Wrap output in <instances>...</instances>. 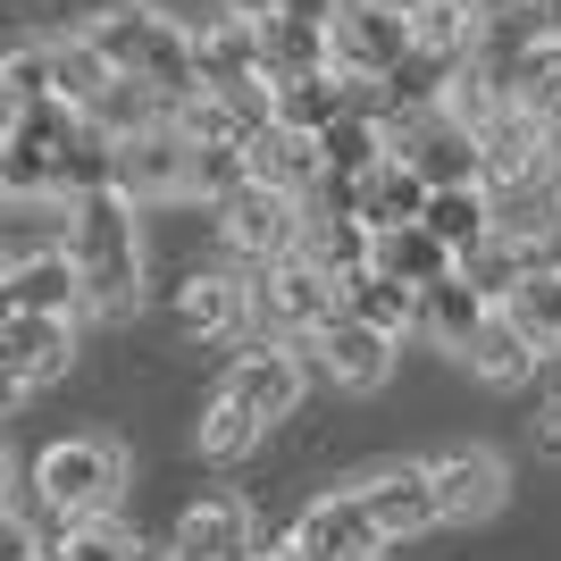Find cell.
Here are the masks:
<instances>
[{
	"label": "cell",
	"instance_id": "cell-1",
	"mask_svg": "<svg viewBox=\"0 0 561 561\" xmlns=\"http://www.w3.org/2000/svg\"><path fill=\"white\" fill-rule=\"evenodd\" d=\"M294 402H302V360L268 335V352H243L227 369V386L210 394V411H202V453H210V461H243Z\"/></svg>",
	"mask_w": 561,
	"mask_h": 561
},
{
	"label": "cell",
	"instance_id": "cell-2",
	"mask_svg": "<svg viewBox=\"0 0 561 561\" xmlns=\"http://www.w3.org/2000/svg\"><path fill=\"white\" fill-rule=\"evenodd\" d=\"M84 34L110 50L117 76H135V84H151V93H168L176 110L202 93V50H193V34L168 18V9H151V0H110Z\"/></svg>",
	"mask_w": 561,
	"mask_h": 561
},
{
	"label": "cell",
	"instance_id": "cell-3",
	"mask_svg": "<svg viewBox=\"0 0 561 561\" xmlns=\"http://www.w3.org/2000/svg\"><path fill=\"white\" fill-rule=\"evenodd\" d=\"M68 252H76V268H84V294H93V310H135V294H142L135 193H126V185H93V193H76Z\"/></svg>",
	"mask_w": 561,
	"mask_h": 561
},
{
	"label": "cell",
	"instance_id": "cell-4",
	"mask_svg": "<svg viewBox=\"0 0 561 561\" xmlns=\"http://www.w3.org/2000/svg\"><path fill=\"white\" fill-rule=\"evenodd\" d=\"M344 310V277H328L310 252H285V260H260L252 277V328L260 335H310Z\"/></svg>",
	"mask_w": 561,
	"mask_h": 561
},
{
	"label": "cell",
	"instance_id": "cell-5",
	"mask_svg": "<svg viewBox=\"0 0 561 561\" xmlns=\"http://www.w3.org/2000/svg\"><path fill=\"white\" fill-rule=\"evenodd\" d=\"M34 478H43V494L68 519H110L117 494H126V453L110 436H68V445H50L34 461Z\"/></svg>",
	"mask_w": 561,
	"mask_h": 561
},
{
	"label": "cell",
	"instance_id": "cell-6",
	"mask_svg": "<svg viewBox=\"0 0 561 561\" xmlns=\"http://www.w3.org/2000/svg\"><path fill=\"white\" fill-rule=\"evenodd\" d=\"M68 360H76V319H50V310H0V402H9V411L34 402Z\"/></svg>",
	"mask_w": 561,
	"mask_h": 561
},
{
	"label": "cell",
	"instance_id": "cell-7",
	"mask_svg": "<svg viewBox=\"0 0 561 561\" xmlns=\"http://www.w3.org/2000/svg\"><path fill=\"white\" fill-rule=\"evenodd\" d=\"M218 227H227V243L243 260H285V252H302V243H310V202H302V193H285V185H268V176H252L243 193L218 202Z\"/></svg>",
	"mask_w": 561,
	"mask_h": 561
},
{
	"label": "cell",
	"instance_id": "cell-8",
	"mask_svg": "<svg viewBox=\"0 0 561 561\" xmlns=\"http://www.w3.org/2000/svg\"><path fill=\"white\" fill-rule=\"evenodd\" d=\"M386 126H394L402 160L427 168V185H478V176H486V142H478V126L453 117L445 101H436V110H394Z\"/></svg>",
	"mask_w": 561,
	"mask_h": 561
},
{
	"label": "cell",
	"instance_id": "cell-9",
	"mask_svg": "<svg viewBox=\"0 0 561 561\" xmlns=\"http://www.w3.org/2000/svg\"><path fill=\"white\" fill-rule=\"evenodd\" d=\"M328 34H335V68L369 76V84H386V76L420 50L411 18H402V9H377V0H344V9L328 18Z\"/></svg>",
	"mask_w": 561,
	"mask_h": 561
},
{
	"label": "cell",
	"instance_id": "cell-10",
	"mask_svg": "<svg viewBox=\"0 0 561 561\" xmlns=\"http://www.w3.org/2000/svg\"><path fill=\"white\" fill-rule=\"evenodd\" d=\"M302 344L319 352V369H328L335 386H352V394H377V386H386V369H394V344H402V335L369 328L360 310H335L328 328H310Z\"/></svg>",
	"mask_w": 561,
	"mask_h": 561
},
{
	"label": "cell",
	"instance_id": "cell-11",
	"mask_svg": "<svg viewBox=\"0 0 561 561\" xmlns=\"http://www.w3.org/2000/svg\"><path fill=\"white\" fill-rule=\"evenodd\" d=\"M117 185L135 202H160V193H193V135L176 117L142 126V135H117Z\"/></svg>",
	"mask_w": 561,
	"mask_h": 561
},
{
	"label": "cell",
	"instance_id": "cell-12",
	"mask_svg": "<svg viewBox=\"0 0 561 561\" xmlns=\"http://www.w3.org/2000/svg\"><path fill=\"white\" fill-rule=\"evenodd\" d=\"M294 545H310V553H344V561H377L386 553V528H377V512H369V494L360 486H344V494H319L302 519H294Z\"/></svg>",
	"mask_w": 561,
	"mask_h": 561
},
{
	"label": "cell",
	"instance_id": "cell-13",
	"mask_svg": "<svg viewBox=\"0 0 561 561\" xmlns=\"http://www.w3.org/2000/svg\"><path fill=\"white\" fill-rule=\"evenodd\" d=\"M176 553H185V561H260L252 503H234V494H202V503L176 519Z\"/></svg>",
	"mask_w": 561,
	"mask_h": 561
},
{
	"label": "cell",
	"instance_id": "cell-14",
	"mask_svg": "<svg viewBox=\"0 0 561 561\" xmlns=\"http://www.w3.org/2000/svg\"><path fill=\"white\" fill-rule=\"evenodd\" d=\"M0 310H50V319L93 310L76 252H34V260H18V268H9V285H0Z\"/></svg>",
	"mask_w": 561,
	"mask_h": 561
},
{
	"label": "cell",
	"instance_id": "cell-15",
	"mask_svg": "<svg viewBox=\"0 0 561 561\" xmlns=\"http://www.w3.org/2000/svg\"><path fill=\"white\" fill-rule=\"evenodd\" d=\"M360 494H369V512H377V528L386 537H420V528H436V469H420V461H394V469H377V478H360Z\"/></svg>",
	"mask_w": 561,
	"mask_h": 561
},
{
	"label": "cell",
	"instance_id": "cell-16",
	"mask_svg": "<svg viewBox=\"0 0 561 561\" xmlns=\"http://www.w3.org/2000/svg\"><path fill=\"white\" fill-rule=\"evenodd\" d=\"M176 328L202 335V344L243 335V328H252V285H243V277H218V268L185 277V294H176Z\"/></svg>",
	"mask_w": 561,
	"mask_h": 561
},
{
	"label": "cell",
	"instance_id": "cell-17",
	"mask_svg": "<svg viewBox=\"0 0 561 561\" xmlns=\"http://www.w3.org/2000/svg\"><path fill=\"white\" fill-rule=\"evenodd\" d=\"M427 202H436V185H427V168L402 160V151H386V160L360 176V218H369V227H411V218H427Z\"/></svg>",
	"mask_w": 561,
	"mask_h": 561
},
{
	"label": "cell",
	"instance_id": "cell-18",
	"mask_svg": "<svg viewBox=\"0 0 561 561\" xmlns=\"http://www.w3.org/2000/svg\"><path fill=\"white\" fill-rule=\"evenodd\" d=\"M486 310H494V294L469 277V268H453V277L420 285V328L436 335V344H453V352H469V335L486 328Z\"/></svg>",
	"mask_w": 561,
	"mask_h": 561
},
{
	"label": "cell",
	"instance_id": "cell-19",
	"mask_svg": "<svg viewBox=\"0 0 561 561\" xmlns=\"http://www.w3.org/2000/svg\"><path fill=\"white\" fill-rule=\"evenodd\" d=\"M260 50H268V76L335 68V34H328V18H310V9H268V18H260Z\"/></svg>",
	"mask_w": 561,
	"mask_h": 561
},
{
	"label": "cell",
	"instance_id": "cell-20",
	"mask_svg": "<svg viewBox=\"0 0 561 561\" xmlns=\"http://www.w3.org/2000/svg\"><path fill=\"white\" fill-rule=\"evenodd\" d=\"M377 268H386V277H402V285H436V277H453V268H461V252H453L427 218H411V227H377Z\"/></svg>",
	"mask_w": 561,
	"mask_h": 561
},
{
	"label": "cell",
	"instance_id": "cell-21",
	"mask_svg": "<svg viewBox=\"0 0 561 561\" xmlns=\"http://www.w3.org/2000/svg\"><path fill=\"white\" fill-rule=\"evenodd\" d=\"M252 176H268V185H285V193H302L310 202V185L328 176V160H319V135H302V126H260L252 135Z\"/></svg>",
	"mask_w": 561,
	"mask_h": 561
},
{
	"label": "cell",
	"instance_id": "cell-22",
	"mask_svg": "<svg viewBox=\"0 0 561 561\" xmlns=\"http://www.w3.org/2000/svg\"><path fill=\"white\" fill-rule=\"evenodd\" d=\"M537 352H545V344L519 328V310H512V302H494V310H486V328L469 335V369L494 377V386H519V377L537 369Z\"/></svg>",
	"mask_w": 561,
	"mask_h": 561
},
{
	"label": "cell",
	"instance_id": "cell-23",
	"mask_svg": "<svg viewBox=\"0 0 561 561\" xmlns=\"http://www.w3.org/2000/svg\"><path fill=\"white\" fill-rule=\"evenodd\" d=\"M436 469V512L445 519H486L503 503V461L494 453H453V461H427Z\"/></svg>",
	"mask_w": 561,
	"mask_h": 561
},
{
	"label": "cell",
	"instance_id": "cell-24",
	"mask_svg": "<svg viewBox=\"0 0 561 561\" xmlns=\"http://www.w3.org/2000/svg\"><path fill=\"white\" fill-rule=\"evenodd\" d=\"M528 43H561V0H503V9H486L469 59H512Z\"/></svg>",
	"mask_w": 561,
	"mask_h": 561
},
{
	"label": "cell",
	"instance_id": "cell-25",
	"mask_svg": "<svg viewBox=\"0 0 561 561\" xmlns=\"http://www.w3.org/2000/svg\"><path fill=\"white\" fill-rule=\"evenodd\" d=\"M344 310H360L369 328H386V335H411L420 328V285H402V277H386V268H352L344 277Z\"/></svg>",
	"mask_w": 561,
	"mask_h": 561
},
{
	"label": "cell",
	"instance_id": "cell-26",
	"mask_svg": "<svg viewBox=\"0 0 561 561\" xmlns=\"http://www.w3.org/2000/svg\"><path fill=\"white\" fill-rule=\"evenodd\" d=\"M427 227L445 234L453 252H478L494 234V185L478 176V185H436V202H427Z\"/></svg>",
	"mask_w": 561,
	"mask_h": 561
},
{
	"label": "cell",
	"instance_id": "cell-27",
	"mask_svg": "<svg viewBox=\"0 0 561 561\" xmlns=\"http://www.w3.org/2000/svg\"><path fill=\"white\" fill-rule=\"evenodd\" d=\"M302 252L319 260L328 277H352V268H369V260H377V227L360 210H352V218H310V243H302Z\"/></svg>",
	"mask_w": 561,
	"mask_h": 561
},
{
	"label": "cell",
	"instance_id": "cell-28",
	"mask_svg": "<svg viewBox=\"0 0 561 561\" xmlns=\"http://www.w3.org/2000/svg\"><path fill=\"white\" fill-rule=\"evenodd\" d=\"M50 59H59V101H76V110H93V101L117 84L110 50H101L93 34H68V43H50Z\"/></svg>",
	"mask_w": 561,
	"mask_h": 561
},
{
	"label": "cell",
	"instance_id": "cell-29",
	"mask_svg": "<svg viewBox=\"0 0 561 561\" xmlns=\"http://www.w3.org/2000/svg\"><path fill=\"white\" fill-rule=\"evenodd\" d=\"M512 310H519V328L537 335L545 352H561V268L553 260H537V268L512 285Z\"/></svg>",
	"mask_w": 561,
	"mask_h": 561
},
{
	"label": "cell",
	"instance_id": "cell-30",
	"mask_svg": "<svg viewBox=\"0 0 561 561\" xmlns=\"http://www.w3.org/2000/svg\"><path fill=\"white\" fill-rule=\"evenodd\" d=\"M461 268H469L478 285H486L494 302H512V285L528 277V268H537V252H528V243H512V234H486L478 252H461Z\"/></svg>",
	"mask_w": 561,
	"mask_h": 561
},
{
	"label": "cell",
	"instance_id": "cell-31",
	"mask_svg": "<svg viewBox=\"0 0 561 561\" xmlns=\"http://www.w3.org/2000/svg\"><path fill=\"white\" fill-rule=\"evenodd\" d=\"M0 84H9V110H34V101H59V59H50V43H25V50H9V68H0Z\"/></svg>",
	"mask_w": 561,
	"mask_h": 561
},
{
	"label": "cell",
	"instance_id": "cell-32",
	"mask_svg": "<svg viewBox=\"0 0 561 561\" xmlns=\"http://www.w3.org/2000/svg\"><path fill=\"white\" fill-rule=\"evenodd\" d=\"M50 561H142V553H135L126 537H117L110 519H76L68 537L50 545Z\"/></svg>",
	"mask_w": 561,
	"mask_h": 561
},
{
	"label": "cell",
	"instance_id": "cell-33",
	"mask_svg": "<svg viewBox=\"0 0 561 561\" xmlns=\"http://www.w3.org/2000/svg\"><path fill=\"white\" fill-rule=\"evenodd\" d=\"M268 561H344V553H310V545H294V537H285V545H277Z\"/></svg>",
	"mask_w": 561,
	"mask_h": 561
},
{
	"label": "cell",
	"instance_id": "cell-34",
	"mask_svg": "<svg viewBox=\"0 0 561 561\" xmlns=\"http://www.w3.org/2000/svg\"><path fill=\"white\" fill-rule=\"evenodd\" d=\"M545 142H553V168H561V117H545Z\"/></svg>",
	"mask_w": 561,
	"mask_h": 561
},
{
	"label": "cell",
	"instance_id": "cell-35",
	"mask_svg": "<svg viewBox=\"0 0 561 561\" xmlns=\"http://www.w3.org/2000/svg\"><path fill=\"white\" fill-rule=\"evenodd\" d=\"M377 9H402V18H420V9H427V0H377Z\"/></svg>",
	"mask_w": 561,
	"mask_h": 561
},
{
	"label": "cell",
	"instance_id": "cell-36",
	"mask_svg": "<svg viewBox=\"0 0 561 561\" xmlns=\"http://www.w3.org/2000/svg\"><path fill=\"white\" fill-rule=\"evenodd\" d=\"M18 561H50V553H43V545H18Z\"/></svg>",
	"mask_w": 561,
	"mask_h": 561
},
{
	"label": "cell",
	"instance_id": "cell-37",
	"mask_svg": "<svg viewBox=\"0 0 561 561\" xmlns=\"http://www.w3.org/2000/svg\"><path fill=\"white\" fill-rule=\"evenodd\" d=\"M142 561H185V553H176V545H168V553H142Z\"/></svg>",
	"mask_w": 561,
	"mask_h": 561
},
{
	"label": "cell",
	"instance_id": "cell-38",
	"mask_svg": "<svg viewBox=\"0 0 561 561\" xmlns=\"http://www.w3.org/2000/svg\"><path fill=\"white\" fill-rule=\"evenodd\" d=\"M469 9H478V18H486V9H503V0H469Z\"/></svg>",
	"mask_w": 561,
	"mask_h": 561
},
{
	"label": "cell",
	"instance_id": "cell-39",
	"mask_svg": "<svg viewBox=\"0 0 561 561\" xmlns=\"http://www.w3.org/2000/svg\"><path fill=\"white\" fill-rule=\"evenodd\" d=\"M553 268H561V243H553Z\"/></svg>",
	"mask_w": 561,
	"mask_h": 561
},
{
	"label": "cell",
	"instance_id": "cell-40",
	"mask_svg": "<svg viewBox=\"0 0 561 561\" xmlns=\"http://www.w3.org/2000/svg\"><path fill=\"white\" fill-rule=\"evenodd\" d=\"M260 561H268V553H260Z\"/></svg>",
	"mask_w": 561,
	"mask_h": 561
}]
</instances>
